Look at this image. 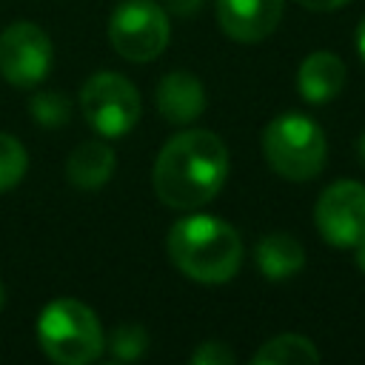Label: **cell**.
I'll return each instance as SVG.
<instances>
[{"mask_svg": "<svg viewBox=\"0 0 365 365\" xmlns=\"http://www.w3.org/2000/svg\"><path fill=\"white\" fill-rule=\"evenodd\" d=\"M228 177L225 143L205 128L171 137L154 163V191L163 205L191 211L214 200Z\"/></svg>", "mask_w": 365, "mask_h": 365, "instance_id": "obj_1", "label": "cell"}, {"mask_svg": "<svg viewBox=\"0 0 365 365\" xmlns=\"http://www.w3.org/2000/svg\"><path fill=\"white\" fill-rule=\"evenodd\" d=\"M171 262L197 282H228L242 262V240L234 225L211 214H191L168 231Z\"/></svg>", "mask_w": 365, "mask_h": 365, "instance_id": "obj_2", "label": "cell"}, {"mask_svg": "<svg viewBox=\"0 0 365 365\" xmlns=\"http://www.w3.org/2000/svg\"><path fill=\"white\" fill-rule=\"evenodd\" d=\"M37 342L60 365H86L103 354V328L94 311L77 299H51L37 319Z\"/></svg>", "mask_w": 365, "mask_h": 365, "instance_id": "obj_3", "label": "cell"}, {"mask_svg": "<svg viewBox=\"0 0 365 365\" xmlns=\"http://www.w3.org/2000/svg\"><path fill=\"white\" fill-rule=\"evenodd\" d=\"M262 154L277 174H282L285 180L302 182L322 171L328 143H325L322 128L311 117L299 111H288V114L274 117L265 125Z\"/></svg>", "mask_w": 365, "mask_h": 365, "instance_id": "obj_4", "label": "cell"}, {"mask_svg": "<svg viewBox=\"0 0 365 365\" xmlns=\"http://www.w3.org/2000/svg\"><path fill=\"white\" fill-rule=\"evenodd\" d=\"M80 108L100 137H125L143 111L140 91L117 71H97L80 91Z\"/></svg>", "mask_w": 365, "mask_h": 365, "instance_id": "obj_5", "label": "cell"}, {"mask_svg": "<svg viewBox=\"0 0 365 365\" xmlns=\"http://www.w3.org/2000/svg\"><path fill=\"white\" fill-rule=\"evenodd\" d=\"M171 37L168 14L151 0H123L108 20L114 51L131 63H148L163 54Z\"/></svg>", "mask_w": 365, "mask_h": 365, "instance_id": "obj_6", "label": "cell"}, {"mask_svg": "<svg viewBox=\"0 0 365 365\" xmlns=\"http://www.w3.org/2000/svg\"><path fill=\"white\" fill-rule=\"evenodd\" d=\"M54 63V48L48 34L29 23H11L0 34V74L17 88H34L46 80Z\"/></svg>", "mask_w": 365, "mask_h": 365, "instance_id": "obj_7", "label": "cell"}, {"mask_svg": "<svg viewBox=\"0 0 365 365\" xmlns=\"http://www.w3.org/2000/svg\"><path fill=\"white\" fill-rule=\"evenodd\" d=\"M314 220L325 242L336 248L359 245L365 240V185L336 180L319 194Z\"/></svg>", "mask_w": 365, "mask_h": 365, "instance_id": "obj_8", "label": "cell"}, {"mask_svg": "<svg viewBox=\"0 0 365 365\" xmlns=\"http://www.w3.org/2000/svg\"><path fill=\"white\" fill-rule=\"evenodd\" d=\"M285 0H217V20L237 43L265 40L282 20Z\"/></svg>", "mask_w": 365, "mask_h": 365, "instance_id": "obj_9", "label": "cell"}, {"mask_svg": "<svg viewBox=\"0 0 365 365\" xmlns=\"http://www.w3.org/2000/svg\"><path fill=\"white\" fill-rule=\"evenodd\" d=\"M157 108L171 125H188L205 111L202 83L191 71H168L157 86Z\"/></svg>", "mask_w": 365, "mask_h": 365, "instance_id": "obj_10", "label": "cell"}, {"mask_svg": "<svg viewBox=\"0 0 365 365\" xmlns=\"http://www.w3.org/2000/svg\"><path fill=\"white\" fill-rule=\"evenodd\" d=\"M345 86V63L331 51H314L302 60L297 88L308 103H328Z\"/></svg>", "mask_w": 365, "mask_h": 365, "instance_id": "obj_11", "label": "cell"}, {"mask_svg": "<svg viewBox=\"0 0 365 365\" xmlns=\"http://www.w3.org/2000/svg\"><path fill=\"white\" fill-rule=\"evenodd\" d=\"M114 174V151L103 140H86L80 143L66 163V177L80 191H97L103 188Z\"/></svg>", "mask_w": 365, "mask_h": 365, "instance_id": "obj_12", "label": "cell"}, {"mask_svg": "<svg viewBox=\"0 0 365 365\" xmlns=\"http://www.w3.org/2000/svg\"><path fill=\"white\" fill-rule=\"evenodd\" d=\"M254 259H257V268L262 271V277H268V279H291V277H297L302 271L305 251L291 234L274 231V234H265L257 242Z\"/></svg>", "mask_w": 365, "mask_h": 365, "instance_id": "obj_13", "label": "cell"}, {"mask_svg": "<svg viewBox=\"0 0 365 365\" xmlns=\"http://www.w3.org/2000/svg\"><path fill=\"white\" fill-rule=\"evenodd\" d=\"M254 365H314L319 362V351L308 336L299 334H279L268 339L254 356Z\"/></svg>", "mask_w": 365, "mask_h": 365, "instance_id": "obj_14", "label": "cell"}, {"mask_svg": "<svg viewBox=\"0 0 365 365\" xmlns=\"http://www.w3.org/2000/svg\"><path fill=\"white\" fill-rule=\"evenodd\" d=\"M29 114L40 125L57 128L71 120V103L63 91H37L29 97Z\"/></svg>", "mask_w": 365, "mask_h": 365, "instance_id": "obj_15", "label": "cell"}, {"mask_svg": "<svg viewBox=\"0 0 365 365\" xmlns=\"http://www.w3.org/2000/svg\"><path fill=\"white\" fill-rule=\"evenodd\" d=\"M26 168H29V157H26L23 143L0 131V194L11 191L23 180Z\"/></svg>", "mask_w": 365, "mask_h": 365, "instance_id": "obj_16", "label": "cell"}, {"mask_svg": "<svg viewBox=\"0 0 365 365\" xmlns=\"http://www.w3.org/2000/svg\"><path fill=\"white\" fill-rule=\"evenodd\" d=\"M108 345H111L114 359L134 362V359H140V356L145 354V348H148V334H145L143 325L125 322V325H120V328L114 331V336H111Z\"/></svg>", "mask_w": 365, "mask_h": 365, "instance_id": "obj_17", "label": "cell"}, {"mask_svg": "<svg viewBox=\"0 0 365 365\" xmlns=\"http://www.w3.org/2000/svg\"><path fill=\"white\" fill-rule=\"evenodd\" d=\"M234 362V351L225 348L222 342H202L194 354H191V365H231Z\"/></svg>", "mask_w": 365, "mask_h": 365, "instance_id": "obj_18", "label": "cell"}, {"mask_svg": "<svg viewBox=\"0 0 365 365\" xmlns=\"http://www.w3.org/2000/svg\"><path fill=\"white\" fill-rule=\"evenodd\" d=\"M297 3L305 6V9H311V11H334V9H342L351 0H297Z\"/></svg>", "mask_w": 365, "mask_h": 365, "instance_id": "obj_19", "label": "cell"}, {"mask_svg": "<svg viewBox=\"0 0 365 365\" xmlns=\"http://www.w3.org/2000/svg\"><path fill=\"white\" fill-rule=\"evenodd\" d=\"M202 6V0H168V9L174 11V14H191V11H197Z\"/></svg>", "mask_w": 365, "mask_h": 365, "instance_id": "obj_20", "label": "cell"}, {"mask_svg": "<svg viewBox=\"0 0 365 365\" xmlns=\"http://www.w3.org/2000/svg\"><path fill=\"white\" fill-rule=\"evenodd\" d=\"M356 48H359V57H362V63H365V17H362L359 31H356Z\"/></svg>", "mask_w": 365, "mask_h": 365, "instance_id": "obj_21", "label": "cell"}, {"mask_svg": "<svg viewBox=\"0 0 365 365\" xmlns=\"http://www.w3.org/2000/svg\"><path fill=\"white\" fill-rule=\"evenodd\" d=\"M354 251H356V254H354V257H356V265H359V271L365 274V240H362L359 245H354Z\"/></svg>", "mask_w": 365, "mask_h": 365, "instance_id": "obj_22", "label": "cell"}, {"mask_svg": "<svg viewBox=\"0 0 365 365\" xmlns=\"http://www.w3.org/2000/svg\"><path fill=\"white\" fill-rule=\"evenodd\" d=\"M359 157H362V165H365V134L359 137Z\"/></svg>", "mask_w": 365, "mask_h": 365, "instance_id": "obj_23", "label": "cell"}, {"mask_svg": "<svg viewBox=\"0 0 365 365\" xmlns=\"http://www.w3.org/2000/svg\"><path fill=\"white\" fill-rule=\"evenodd\" d=\"M3 302H6V288L0 285V308H3Z\"/></svg>", "mask_w": 365, "mask_h": 365, "instance_id": "obj_24", "label": "cell"}]
</instances>
